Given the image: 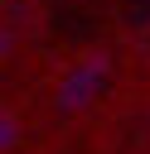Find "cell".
Returning <instances> with one entry per match:
<instances>
[{"instance_id": "obj_1", "label": "cell", "mask_w": 150, "mask_h": 154, "mask_svg": "<svg viewBox=\"0 0 150 154\" xmlns=\"http://www.w3.org/2000/svg\"><path fill=\"white\" fill-rule=\"evenodd\" d=\"M48 19L73 38H102V34H131L150 24V0H39Z\"/></svg>"}]
</instances>
